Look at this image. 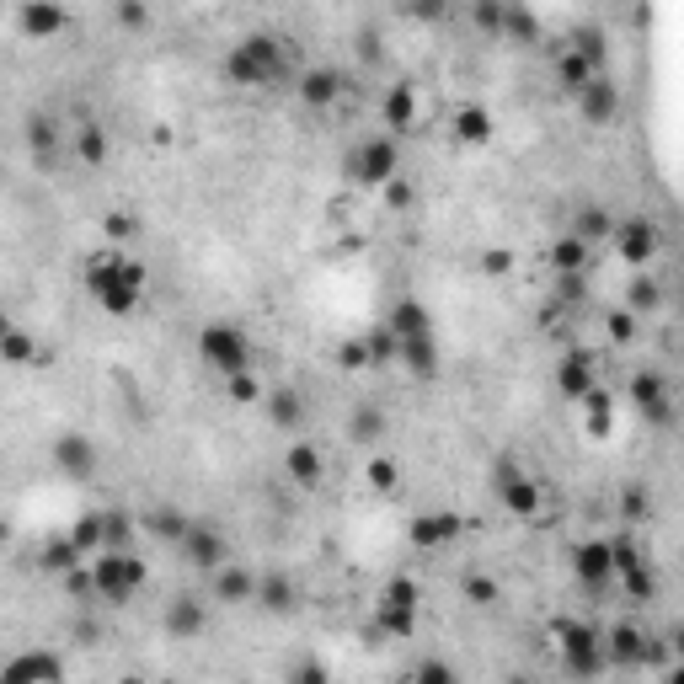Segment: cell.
<instances>
[{
  "label": "cell",
  "instance_id": "cell-23",
  "mask_svg": "<svg viewBox=\"0 0 684 684\" xmlns=\"http://www.w3.org/2000/svg\"><path fill=\"white\" fill-rule=\"evenodd\" d=\"M594 65H588V59L578 54V49H562V43H556V81H562V91H567V97H578V91L588 86V81H594Z\"/></svg>",
  "mask_w": 684,
  "mask_h": 684
},
{
  "label": "cell",
  "instance_id": "cell-46",
  "mask_svg": "<svg viewBox=\"0 0 684 684\" xmlns=\"http://www.w3.org/2000/svg\"><path fill=\"white\" fill-rule=\"evenodd\" d=\"M465 599L471 604H497V583L487 572H465Z\"/></svg>",
  "mask_w": 684,
  "mask_h": 684
},
{
  "label": "cell",
  "instance_id": "cell-10",
  "mask_svg": "<svg viewBox=\"0 0 684 684\" xmlns=\"http://www.w3.org/2000/svg\"><path fill=\"white\" fill-rule=\"evenodd\" d=\"M204 626H209V610H204V599H198V594H177L166 604V631L177 636V642L204 636Z\"/></svg>",
  "mask_w": 684,
  "mask_h": 684
},
{
  "label": "cell",
  "instance_id": "cell-31",
  "mask_svg": "<svg viewBox=\"0 0 684 684\" xmlns=\"http://www.w3.org/2000/svg\"><path fill=\"white\" fill-rule=\"evenodd\" d=\"M75 150H81V161L86 166H102L107 161V134H102V123H81V129H75Z\"/></svg>",
  "mask_w": 684,
  "mask_h": 684
},
{
  "label": "cell",
  "instance_id": "cell-35",
  "mask_svg": "<svg viewBox=\"0 0 684 684\" xmlns=\"http://www.w3.org/2000/svg\"><path fill=\"white\" fill-rule=\"evenodd\" d=\"M626 305H631V310H642V316H647V310H658V305H663V289L652 284V278H642V273H636L631 284H626Z\"/></svg>",
  "mask_w": 684,
  "mask_h": 684
},
{
  "label": "cell",
  "instance_id": "cell-44",
  "mask_svg": "<svg viewBox=\"0 0 684 684\" xmlns=\"http://www.w3.org/2000/svg\"><path fill=\"white\" fill-rule=\"evenodd\" d=\"M107 236H113V241H134L139 236V214L134 209H113V214H107Z\"/></svg>",
  "mask_w": 684,
  "mask_h": 684
},
{
  "label": "cell",
  "instance_id": "cell-28",
  "mask_svg": "<svg viewBox=\"0 0 684 684\" xmlns=\"http://www.w3.org/2000/svg\"><path fill=\"white\" fill-rule=\"evenodd\" d=\"M583 262H588V241L572 230V236H562V241H551V268L556 273H583Z\"/></svg>",
  "mask_w": 684,
  "mask_h": 684
},
{
  "label": "cell",
  "instance_id": "cell-4",
  "mask_svg": "<svg viewBox=\"0 0 684 684\" xmlns=\"http://www.w3.org/2000/svg\"><path fill=\"white\" fill-rule=\"evenodd\" d=\"M91 578H97V594L107 604H123L139 583H145V562H139L134 551H123V546H107V551H97V562H91Z\"/></svg>",
  "mask_w": 684,
  "mask_h": 684
},
{
  "label": "cell",
  "instance_id": "cell-34",
  "mask_svg": "<svg viewBox=\"0 0 684 684\" xmlns=\"http://www.w3.org/2000/svg\"><path fill=\"white\" fill-rule=\"evenodd\" d=\"M455 134L465 139V145H487V139H492V118L481 113V107H465V113L455 118Z\"/></svg>",
  "mask_w": 684,
  "mask_h": 684
},
{
  "label": "cell",
  "instance_id": "cell-39",
  "mask_svg": "<svg viewBox=\"0 0 684 684\" xmlns=\"http://www.w3.org/2000/svg\"><path fill=\"white\" fill-rule=\"evenodd\" d=\"M455 535V519H449V513H439V519H417L412 524V540L417 546H439V540H449Z\"/></svg>",
  "mask_w": 684,
  "mask_h": 684
},
{
  "label": "cell",
  "instance_id": "cell-29",
  "mask_svg": "<svg viewBox=\"0 0 684 684\" xmlns=\"http://www.w3.org/2000/svg\"><path fill=\"white\" fill-rule=\"evenodd\" d=\"M385 129H412V86L401 81V86H391L385 91Z\"/></svg>",
  "mask_w": 684,
  "mask_h": 684
},
{
  "label": "cell",
  "instance_id": "cell-50",
  "mask_svg": "<svg viewBox=\"0 0 684 684\" xmlns=\"http://www.w3.org/2000/svg\"><path fill=\"white\" fill-rule=\"evenodd\" d=\"M407 6L417 11V17H428V22H439L444 11H449V0H407Z\"/></svg>",
  "mask_w": 684,
  "mask_h": 684
},
{
  "label": "cell",
  "instance_id": "cell-27",
  "mask_svg": "<svg viewBox=\"0 0 684 684\" xmlns=\"http://www.w3.org/2000/svg\"><path fill=\"white\" fill-rule=\"evenodd\" d=\"M567 49H578L594 70H604V59H610V38H604L594 22H578V27L567 33Z\"/></svg>",
  "mask_w": 684,
  "mask_h": 684
},
{
  "label": "cell",
  "instance_id": "cell-53",
  "mask_svg": "<svg viewBox=\"0 0 684 684\" xmlns=\"http://www.w3.org/2000/svg\"><path fill=\"white\" fill-rule=\"evenodd\" d=\"M385 193H391V204H396V209H407V204H412V188H407V182H396V177L385 182Z\"/></svg>",
  "mask_w": 684,
  "mask_h": 684
},
{
  "label": "cell",
  "instance_id": "cell-22",
  "mask_svg": "<svg viewBox=\"0 0 684 684\" xmlns=\"http://www.w3.org/2000/svg\"><path fill=\"white\" fill-rule=\"evenodd\" d=\"M631 401H636V412L652 417V423H668V391H663V380L652 375V369L631 380Z\"/></svg>",
  "mask_w": 684,
  "mask_h": 684
},
{
  "label": "cell",
  "instance_id": "cell-21",
  "mask_svg": "<svg viewBox=\"0 0 684 684\" xmlns=\"http://www.w3.org/2000/svg\"><path fill=\"white\" fill-rule=\"evenodd\" d=\"M503 503H508L513 513H519V519H535V513H540V492H535V481L524 476V471H513V465L503 471Z\"/></svg>",
  "mask_w": 684,
  "mask_h": 684
},
{
  "label": "cell",
  "instance_id": "cell-51",
  "mask_svg": "<svg viewBox=\"0 0 684 684\" xmlns=\"http://www.w3.org/2000/svg\"><path fill=\"white\" fill-rule=\"evenodd\" d=\"M342 364H348V369L369 364V342H348V348H342Z\"/></svg>",
  "mask_w": 684,
  "mask_h": 684
},
{
  "label": "cell",
  "instance_id": "cell-37",
  "mask_svg": "<svg viewBox=\"0 0 684 684\" xmlns=\"http://www.w3.org/2000/svg\"><path fill=\"white\" fill-rule=\"evenodd\" d=\"M471 17L481 33H503V22H508V0H471Z\"/></svg>",
  "mask_w": 684,
  "mask_h": 684
},
{
  "label": "cell",
  "instance_id": "cell-54",
  "mask_svg": "<svg viewBox=\"0 0 684 684\" xmlns=\"http://www.w3.org/2000/svg\"><path fill=\"white\" fill-rule=\"evenodd\" d=\"M481 268H487V273H508V252H487V257H481Z\"/></svg>",
  "mask_w": 684,
  "mask_h": 684
},
{
  "label": "cell",
  "instance_id": "cell-26",
  "mask_svg": "<svg viewBox=\"0 0 684 684\" xmlns=\"http://www.w3.org/2000/svg\"><path fill=\"white\" fill-rule=\"evenodd\" d=\"M284 471H289L294 487H316L326 465H321V455H316V444H294L289 455H284Z\"/></svg>",
  "mask_w": 684,
  "mask_h": 684
},
{
  "label": "cell",
  "instance_id": "cell-18",
  "mask_svg": "<svg viewBox=\"0 0 684 684\" xmlns=\"http://www.w3.org/2000/svg\"><path fill=\"white\" fill-rule=\"evenodd\" d=\"M262 401H268L273 428H284V433H300V428H305V401H300V391H294V385H273Z\"/></svg>",
  "mask_w": 684,
  "mask_h": 684
},
{
  "label": "cell",
  "instance_id": "cell-43",
  "mask_svg": "<svg viewBox=\"0 0 684 684\" xmlns=\"http://www.w3.org/2000/svg\"><path fill=\"white\" fill-rule=\"evenodd\" d=\"M102 513H107V546H129V540H134V519L123 508H102Z\"/></svg>",
  "mask_w": 684,
  "mask_h": 684
},
{
  "label": "cell",
  "instance_id": "cell-16",
  "mask_svg": "<svg viewBox=\"0 0 684 684\" xmlns=\"http://www.w3.org/2000/svg\"><path fill=\"white\" fill-rule=\"evenodd\" d=\"M27 150H33V161L49 171L54 166V155H59V123H54V113H27Z\"/></svg>",
  "mask_w": 684,
  "mask_h": 684
},
{
  "label": "cell",
  "instance_id": "cell-15",
  "mask_svg": "<svg viewBox=\"0 0 684 684\" xmlns=\"http://www.w3.org/2000/svg\"><path fill=\"white\" fill-rule=\"evenodd\" d=\"M578 578L588 588H604L615 578V546L610 540H588V546H578Z\"/></svg>",
  "mask_w": 684,
  "mask_h": 684
},
{
  "label": "cell",
  "instance_id": "cell-24",
  "mask_svg": "<svg viewBox=\"0 0 684 684\" xmlns=\"http://www.w3.org/2000/svg\"><path fill=\"white\" fill-rule=\"evenodd\" d=\"M81 546H75V535H54V540H43V551H38V567L43 572H59L65 578L70 567H81Z\"/></svg>",
  "mask_w": 684,
  "mask_h": 684
},
{
  "label": "cell",
  "instance_id": "cell-40",
  "mask_svg": "<svg viewBox=\"0 0 684 684\" xmlns=\"http://www.w3.org/2000/svg\"><path fill=\"white\" fill-rule=\"evenodd\" d=\"M503 33H508V38H519V43H535V38H540V27H535V17L519 6V0H508V22H503Z\"/></svg>",
  "mask_w": 684,
  "mask_h": 684
},
{
  "label": "cell",
  "instance_id": "cell-47",
  "mask_svg": "<svg viewBox=\"0 0 684 684\" xmlns=\"http://www.w3.org/2000/svg\"><path fill=\"white\" fill-rule=\"evenodd\" d=\"M230 396H236V401H262L268 391L252 380V369H241V375H230Z\"/></svg>",
  "mask_w": 684,
  "mask_h": 684
},
{
  "label": "cell",
  "instance_id": "cell-41",
  "mask_svg": "<svg viewBox=\"0 0 684 684\" xmlns=\"http://www.w3.org/2000/svg\"><path fill=\"white\" fill-rule=\"evenodd\" d=\"M380 433H385V412L380 407H359V412H353V439H359V444H375Z\"/></svg>",
  "mask_w": 684,
  "mask_h": 684
},
{
  "label": "cell",
  "instance_id": "cell-25",
  "mask_svg": "<svg viewBox=\"0 0 684 684\" xmlns=\"http://www.w3.org/2000/svg\"><path fill=\"white\" fill-rule=\"evenodd\" d=\"M572 230H578V236L594 246V241H610L620 225H615V209H610V204H583V209H578V225H572Z\"/></svg>",
  "mask_w": 684,
  "mask_h": 684
},
{
  "label": "cell",
  "instance_id": "cell-5",
  "mask_svg": "<svg viewBox=\"0 0 684 684\" xmlns=\"http://www.w3.org/2000/svg\"><path fill=\"white\" fill-rule=\"evenodd\" d=\"M396 171H401V150H396L391 134H369L364 145L348 150V177L364 182V188H385Z\"/></svg>",
  "mask_w": 684,
  "mask_h": 684
},
{
  "label": "cell",
  "instance_id": "cell-52",
  "mask_svg": "<svg viewBox=\"0 0 684 684\" xmlns=\"http://www.w3.org/2000/svg\"><path fill=\"white\" fill-rule=\"evenodd\" d=\"M631 332H636V326H631L626 310H620V316H610V337H615V342H631Z\"/></svg>",
  "mask_w": 684,
  "mask_h": 684
},
{
  "label": "cell",
  "instance_id": "cell-48",
  "mask_svg": "<svg viewBox=\"0 0 684 684\" xmlns=\"http://www.w3.org/2000/svg\"><path fill=\"white\" fill-rule=\"evenodd\" d=\"M588 417H594V433H610V401H604V391H588Z\"/></svg>",
  "mask_w": 684,
  "mask_h": 684
},
{
  "label": "cell",
  "instance_id": "cell-30",
  "mask_svg": "<svg viewBox=\"0 0 684 684\" xmlns=\"http://www.w3.org/2000/svg\"><path fill=\"white\" fill-rule=\"evenodd\" d=\"M75 546H81L86 556H97L107 546V513H86V519H75Z\"/></svg>",
  "mask_w": 684,
  "mask_h": 684
},
{
  "label": "cell",
  "instance_id": "cell-32",
  "mask_svg": "<svg viewBox=\"0 0 684 684\" xmlns=\"http://www.w3.org/2000/svg\"><path fill=\"white\" fill-rule=\"evenodd\" d=\"M610 652H615V663H642L647 658V636L636 631V626H615Z\"/></svg>",
  "mask_w": 684,
  "mask_h": 684
},
{
  "label": "cell",
  "instance_id": "cell-1",
  "mask_svg": "<svg viewBox=\"0 0 684 684\" xmlns=\"http://www.w3.org/2000/svg\"><path fill=\"white\" fill-rule=\"evenodd\" d=\"M86 289L102 300V310L129 316V310L139 305V294H145V273H139V262H129L123 252H91L86 257Z\"/></svg>",
  "mask_w": 684,
  "mask_h": 684
},
{
  "label": "cell",
  "instance_id": "cell-12",
  "mask_svg": "<svg viewBox=\"0 0 684 684\" xmlns=\"http://www.w3.org/2000/svg\"><path fill=\"white\" fill-rule=\"evenodd\" d=\"M209 583H214V599H220V604H252V599H257V572H246V567H236V562L214 567Z\"/></svg>",
  "mask_w": 684,
  "mask_h": 684
},
{
  "label": "cell",
  "instance_id": "cell-56",
  "mask_svg": "<svg viewBox=\"0 0 684 684\" xmlns=\"http://www.w3.org/2000/svg\"><path fill=\"white\" fill-rule=\"evenodd\" d=\"M674 647L684 652V626H674Z\"/></svg>",
  "mask_w": 684,
  "mask_h": 684
},
{
  "label": "cell",
  "instance_id": "cell-49",
  "mask_svg": "<svg viewBox=\"0 0 684 684\" xmlns=\"http://www.w3.org/2000/svg\"><path fill=\"white\" fill-rule=\"evenodd\" d=\"M369 481H375L380 492H391L396 487V465L391 460H375V465H369Z\"/></svg>",
  "mask_w": 684,
  "mask_h": 684
},
{
  "label": "cell",
  "instance_id": "cell-45",
  "mask_svg": "<svg viewBox=\"0 0 684 684\" xmlns=\"http://www.w3.org/2000/svg\"><path fill=\"white\" fill-rule=\"evenodd\" d=\"M647 508H652V497H647V487H626L620 492V519H647Z\"/></svg>",
  "mask_w": 684,
  "mask_h": 684
},
{
  "label": "cell",
  "instance_id": "cell-17",
  "mask_svg": "<svg viewBox=\"0 0 684 684\" xmlns=\"http://www.w3.org/2000/svg\"><path fill=\"white\" fill-rule=\"evenodd\" d=\"M412 610H417V583H412V578H391L380 620H385L391 631H412Z\"/></svg>",
  "mask_w": 684,
  "mask_h": 684
},
{
  "label": "cell",
  "instance_id": "cell-6",
  "mask_svg": "<svg viewBox=\"0 0 684 684\" xmlns=\"http://www.w3.org/2000/svg\"><path fill=\"white\" fill-rule=\"evenodd\" d=\"M177 551L188 556V567H198V572H214V567L230 562L225 530H214V524H204V519H193V530H188V540H182Z\"/></svg>",
  "mask_w": 684,
  "mask_h": 684
},
{
  "label": "cell",
  "instance_id": "cell-20",
  "mask_svg": "<svg viewBox=\"0 0 684 684\" xmlns=\"http://www.w3.org/2000/svg\"><path fill=\"white\" fill-rule=\"evenodd\" d=\"M294 599H300V588H294L284 572H262V578H257V604H262L268 615H289Z\"/></svg>",
  "mask_w": 684,
  "mask_h": 684
},
{
  "label": "cell",
  "instance_id": "cell-11",
  "mask_svg": "<svg viewBox=\"0 0 684 684\" xmlns=\"http://www.w3.org/2000/svg\"><path fill=\"white\" fill-rule=\"evenodd\" d=\"M578 107H583V118H588V123H610V118L620 113V86L599 70L594 81H588V86L578 91Z\"/></svg>",
  "mask_w": 684,
  "mask_h": 684
},
{
  "label": "cell",
  "instance_id": "cell-55",
  "mask_svg": "<svg viewBox=\"0 0 684 684\" xmlns=\"http://www.w3.org/2000/svg\"><path fill=\"white\" fill-rule=\"evenodd\" d=\"M417 679H449L444 663H417Z\"/></svg>",
  "mask_w": 684,
  "mask_h": 684
},
{
  "label": "cell",
  "instance_id": "cell-36",
  "mask_svg": "<svg viewBox=\"0 0 684 684\" xmlns=\"http://www.w3.org/2000/svg\"><path fill=\"white\" fill-rule=\"evenodd\" d=\"M6 679H59V663L43 658V652H33V658H17V663H11Z\"/></svg>",
  "mask_w": 684,
  "mask_h": 684
},
{
  "label": "cell",
  "instance_id": "cell-13",
  "mask_svg": "<svg viewBox=\"0 0 684 684\" xmlns=\"http://www.w3.org/2000/svg\"><path fill=\"white\" fill-rule=\"evenodd\" d=\"M556 636H562V647H567V658L578 674H588V668H599V636L578 626V620H556Z\"/></svg>",
  "mask_w": 684,
  "mask_h": 684
},
{
  "label": "cell",
  "instance_id": "cell-2",
  "mask_svg": "<svg viewBox=\"0 0 684 684\" xmlns=\"http://www.w3.org/2000/svg\"><path fill=\"white\" fill-rule=\"evenodd\" d=\"M225 75L236 86H278L289 75V54L273 33H252L225 54Z\"/></svg>",
  "mask_w": 684,
  "mask_h": 684
},
{
  "label": "cell",
  "instance_id": "cell-3",
  "mask_svg": "<svg viewBox=\"0 0 684 684\" xmlns=\"http://www.w3.org/2000/svg\"><path fill=\"white\" fill-rule=\"evenodd\" d=\"M198 353H204L209 369H220V375H241V369H252V342H246L241 326L230 321H209L204 332H198Z\"/></svg>",
  "mask_w": 684,
  "mask_h": 684
},
{
  "label": "cell",
  "instance_id": "cell-9",
  "mask_svg": "<svg viewBox=\"0 0 684 684\" xmlns=\"http://www.w3.org/2000/svg\"><path fill=\"white\" fill-rule=\"evenodd\" d=\"M615 246H620V257H626L631 268H642V262L658 257V225L636 214V220H626V225L615 230Z\"/></svg>",
  "mask_w": 684,
  "mask_h": 684
},
{
  "label": "cell",
  "instance_id": "cell-19",
  "mask_svg": "<svg viewBox=\"0 0 684 684\" xmlns=\"http://www.w3.org/2000/svg\"><path fill=\"white\" fill-rule=\"evenodd\" d=\"M145 530H150L155 540H166V546H182V540H188V530H193V519H188L182 508L161 503V508H150V513H145Z\"/></svg>",
  "mask_w": 684,
  "mask_h": 684
},
{
  "label": "cell",
  "instance_id": "cell-38",
  "mask_svg": "<svg viewBox=\"0 0 684 684\" xmlns=\"http://www.w3.org/2000/svg\"><path fill=\"white\" fill-rule=\"evenodd\" d=\"M0 353H6V364H27V359H43L33 348V337L22 332V326H6V342H0Z\"/></svg>",
  "mask_w": 684,
  "mask_h": 684
},
{
  "label": "cell",
  "instance_id": "cell-8",
  "mask_svg": "<svg viewBox=\"0 0 684 684\" xmlns=\"http://www.w3.org/2000/svg\"><path fill=\"white\" fill-rule=\"evenodd\" d=\"M49 455H54V471H65L75 481H86L91 471H97V444H91L86 433H59Z\"/></svg>",
  "mask_w": 684,
  "mask_h": 684
},
{
  "label": "cell",
  "instance_id": "cell-14",
  "mask_svg": "<svg viewBox=\"0 0 684 684\" xmlns=\"http://www.w3.org/2000/svg\"><path fill=\"white\" fill-rule=\"evenodd\" d=\"M300 102H305V107H332V102H342V70H332V65L305 70V75H300Z\"/></svg>",
  "mask_w": 684,
  "mask_h": 684
},
{
  "label": "cell",
  "instance_id": "cell-33",
  "mask_svg": "<svg viewBox=\"0 0 684 684\" xmlns=\"http://www.w3.org/2000/svg\"><path fill=\"white\" fill-rule=\"evenodd\" d=\"M556 385H562L567 396H588V391H594V375H588V359H562V369H556Z\"/></svg>",
  "mask_w": 684,
  "mask_h": 684
},
{
  "label": "cell",
  "instance_id": "cell-42",
  "mask_svg": "<svg viewBox=\"0 0 684 684\" xmlns=\"http://www.w3.org/2000/svg\"><path fill=\"white\" fill-rule=\"evenodd\" d=\"M113 17H118V27H129V33H145V27H150V6H145V0H118Z\"/></svg>",
  "mask_w": 684,
  "mask_h": 684
},
{
  "label": "cell",
  "instance_id": "cell-7",
  "mask_svg": "<svg viewBox=\"0 0 684 684\" xmlns=\"http://www.w3.org/2000/svg\"><path fill=\"white\" fill-rule=\"evenodd\" d=\"M70 27V11L59 0H22L17 6V33L22 38H54Z\"/></svg>",
  "mask_w": 684,
  "mask_h": 684
}]
</instances>
